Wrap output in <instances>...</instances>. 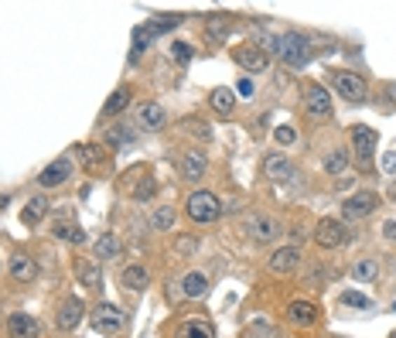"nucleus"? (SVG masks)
<instances>
[{"mask_svg":"<svg viewBox=\"0 0 396 338\" xmlns=\"http://www.w3.org/2000/svg\"><path fill=\"white\" fill-rule=\"evenodd\" d=\"M273 48H277V55H280V62L291 65V69H304L308 58H311V41H308L304 34H297V31L280 34V38L273 41Z\"/></svg>","mask_w":396,"mask_h":338,"instance_id":"obj_1","label":"nucleus"},{"mask_svg":"<svg viewBox=\"0 0 396 338\" xmlns=\"http://www.w3.org/2000/svg\"><path fill=\"white\" fill-rule=\"evenodd\" d=\"M188 215H191V222H198V226L215 222V219L222 215L219 195H212V191H191V195H188Z\"/></svg>","mask_w":396,"mask_h":338,"instance_id":"obj_2","label":"nucleus"},{"mask_svg":"<svg viewBox=\"0 0 396 338\" xmlns=\"http://www.w3.org/2000/svg\"><path fill=\"white\" fill-rule=\"evenodd\" d=\"M315 243L321 246V250H335V246H342V243H348V226H345L342 219H321L315 226Z\"/></svg>","mask_w":396,"mask_h":338,"instance_id":"obj_3","label":"nucleus"},{"mask_svg":"<svg viewBox=\"0 0 396 338\" xmlns=\"http://www.w3.org/2000/svg\"><path fill=\"white\" fill-rule=\"evenodd\" d=\"M89 321H93V328L103 332V335H120V332L127 328V318H123V311H120L116 304H100L96 311L89 314Z\"/></svg>","mask_w":396,"mask_h":338,"instance_id":"obj_4","label":"nucleus"},{"mask_svg":"<svg viewBox=\"0 0 396 338\" xmlns=\"http://www.w3.org/2000/svg\"><path fill=\"white\" fill-rule=\"evenodd\" d=\"M376 208H379V195H376V191H355L342 205V215L352 219V222H359V219H369Z\"/></svg>","mask_w":396,"mask_h":338,"instance_id":"obj_5","label":"nucleus"},{"mask_svg":"<svg viewBox=\"0 0 396 338\" xmlns=\"http://www.w3.org/2000/svg\"><path fill=\"white\" fill-rule=\"evenodd\" d=\"M69 178H72V157H55L52 164H45L38 171V184L41 188H62Z\"/></svg>","mask_w":396,"mask_h":338,"instance_id":"obj_6","label":"nucleus"},{"mask_svg":"<svg viewBox=\"0 0 396 338\" xmlns=\"http://www.w3.org/2000/svg\"><path fill=\"white\" fill-rule=\"evenodd\" d=\"M335 93L342 96V100H348V103H362L366 100V82H362V76H355V72H335Z\"/></svg>","mask_w":396,"mask_h":338,"instance_id":"obj_7","label":"nucleus"},{"mask_svg":"<svg viewBox=\"0 0 396 338\" xmlns=\"http://www.w3.org/2000/svg\"><path fill=\"white\" fill-rule=\"evenodd\" d=\"M304 106H308V116H315V120H328V116H332V96H328L325 86H318V82H308V89H304Z\"/></svg>","mask_w":396,"mask_h":338,"instance_id":"obj_8","label":"nucleus"},{"mask_svg":"<svg viewBox=\"0 0 396 338\" xmlns=\"http://www.w3.org/2000/svg\"><path fill=\"white\" fill-rule=\"evenodd\" d=\"M233 58H236L239 69H246V72H253V76L270 69V55H266L260 45H246V48H236V52H233Z\"/></svg>","mask_w":396,"mask_h":338,"instance_id":"obj_9","label":"nucleus"},{"mask_svg":"<svg viewBox=\"0 0 396 338\" xmlns=\"http://www.w3.org/2000/svg\"><path fill=\"white\" fill-rule=\"evenodd\" d=\"M246 233L253 236L257 243H273V239L280 236V222L270 219V215H253V219L246 222Z\"/></svg>","mask_w":396,"mask_h":338,"instance_id":"obj_10","label":"nucleus"},{"mask_svg":"<svg viewBox=\"0 0 396 338\" xmlns=\"http://www.w3.org/2000/svg\"><path fill=\"white\" fill-rule=\"evenodd\" d=\"M297 263H301V253L294 250V246H280V250H273L270 253V260H266V266L273 270V273H294L297 270Z\"/></svg>","mask_w":396,"mask_h":338,"instance_id":"obj_11","label":"nucleus"},{"mask_svg":"<svg viewBox=\"0 0 396 338\" xmlns=\"http://www.w3.org/2000/svg\"><path fill=\"white\" fill-rule=\"evenodd\" d=\"M82 314H86V308H82L79 297H65L62 308H58V314H55V321H58L62 332H72V328L82 321Z\"/></svg>","mask_w":396,"mask_h":338,"instance_id":"obj_12","label":"nucleus"},{"mask_svg":"<svg viewBox=\"0 0 396 338\" xmlns=\"http://www.w3.org/2000/svg\"><path fill=\"white\" fill-rule=\"evenodd\" d=\"M264 175L270 178V182L284 184V182H291V178H294V168H291V161H287L284 154H266Z\"/></svg>","mask_w":396,"mask_h":338,"instance_id":"obj_13","label":"nucleus"},{"mask_svg":"<svg viewBox=\"0 0 396 338\" xmlns=\"http://www.w3.org/2000/svg\"><path fill=\"white\" fill-rule=\"evenodd\" d=\"M287 321H291L294 328H311L318 321V308L311 301H291L287 304Z\"/></svg>","mask_w":396,"mask_h":338,"instance_id":"obj_14","label":"nucleus"},{"mask_svg":"<svg viewBox=\"0 0 396 338\" xmlns=\"http://www.w3.org/2000/svg\"><path fill=\"white\" fill-rule=\"evenodd\" d=\"M137 120H140L144 130H161V127L168 123V113H164V106L161 103H144L140 106V113H137Z\"/></svg>","mask_w":396,"mask_h":338,"instance_id":"obj_15","label":"nucleus"},{"mask_svg":"<svg viewBox=\"0 0 396 338\" xmlns=\"http://www.w3.org/2000/svg\"><path fill=\"white\" fill-rule=\"evenodd\" d=\"M205 168H209V161H205L202 151H188L182 157V178H188V182H198L205 175Z\"/></svg>","mask_w":396,"mask_h":338,"instance_id":"obj_16","label":"nucleus"},{"mask_svg":"<svg viewBox=\"0 0 396 338\" xmlns=\"http://www.w3.org/2000/svg\"><path fill=\"white\" fill-rule=\"evenodd\" d=\"M11 277L18 280V284H31L34 277H38V263L25 257V253H18L14 260H11Z\"/></svg>","mask_w":396,"mask_h":338,"instance_id":"obj_17","label":"nucleus"},{"mask_svg":"<svg viewBox=\"0 0 396 338\" xmlns=\"http://www.w3.org/2000/svg\"><path fill=\"white\" fill-rule=\"evenodd\" d=\"M7 332H11V338H38V321L31 314H11Z\"/></svg>","mask_w":396,"mask_h":338,"instance_id":"obj_18","label":"nucleus"},{"mask_svg":"<svg viewBox=\"0 0 396 338\" xmlns=\"http://www.w3.org/2000/svg\"><path fill=\"white\" fill-rule=\"evenodd\" d=\"M182 294H185L188 301L205 297V294H209V277H205V273H198V270H191L185 280H182Z\"/></svg>","mask_w":396,"mask_h":338,"instance_id":"obj_19","label":"nucleus"},{"mask_svg":"<svg viewBox=\"0 0 396 338\" xmlns=\"http://www.w3.org/2000/svg\"><path fill=\"white\" fill-rule=\"evenodd\" d=\"M352 144H355L359 157H372L376 144H379V133L372 130V127H355V130H352Z\"/></svg>","mask_w":396,"mask_h":338,"instance_id":"obj_20","label":"nucleus"},{"mask_svg":"<svg viewBox=\"0 0 396 338\" xmlns=\"http://www.w3.org/2000/svg\"><path fill=\"white\" fill-rule=\"evenodd\" d=\"M45 215H48V198H45V195H34L25 205V212H21V222H25V226H38Z\"/></svg>","mask_w":396,"mask_h":338,"instance_id":"obj_21","label":"nucleus"},{"mask_svg":"<svg viewBox=\"0 0 396 338\" xmlns=\"http://www.w3.org/2000/svg\"><path fill=\"white\" fill-rule=\"evenodd\" d=\"M236 93H233V89H226V86H222V89H215V93H212L209 96V103H212V109H215V113H219V116H229V113H233V109H236Z\"/></svg>","mask_w":396,"mask_h":338,"instance_id":"obj_22","label":"nucleus"},{"mask_svg":"<svg viewBox=\"0 0 396 338\" xmlns=\"http://www.w3.org/2000/svg\"><path fill=\"white\" fill-rule=\"evenodd\" d=\"M76 273H79V280L86 287H93V290H100V287H103V273H100V263L96 260H79L76 263Z\"/></svg>","mask_w":396,"mask_h":338,"instance_id":"obj_23","label":"nucleus"},{"mask_svg":"<svg viewBox=\"0 0 396 338\" xmlns=\"http://www.w3.org/2000/svg\"><path fill=\"white\" fill-rule=\"evenodd\" d=\"M96 260H113V257H120V239H116V233H103L100 239H96Z\"/></svg>","mask_w":396,"mask_h":338,"instance_id":"obj_24","label":"nucleus"},{"mask_svg":"<svg viewBox=\"0 0 396 338\" xmlns=\"http://www.w3.org/2000/svg\"><path fill=\"white\" fill-rule=\"evenodd\" d=\"M55 239H65V243H72V246H86V233H82L76 222H55Z\"/></svg>","mask_w":396,"mask_h":338,"instance_id":"obj_25","label":"nucleus"},{"mask_svg":"<svg viewBox=\"0 0 396 338\" xmlns=\"http://www.w3.org/2000/svg\"><path fill=\"white\" fill-rule=\"evenodd\" d=\"M130 96H133V89L130 86H120L109 100H106V106H103V113L106 116H113V113H123L127 106H130Z\"/></svg>","mask_w":396,"mask_h":338,"instance_id":"obj_26","label":"nucleus"},{"mask_svg":"<svg viewBox=\"0 0 396 338\" xmlns=\"http://www.w3.org/2000/svg\"><path fill=\"white\" fill-rule=\"evenodd\" d=\"M229 27H233V21H229L226 14H212L209 21H205V34H209L212 41H226Z\"/></svg>","mask_w":396,"mask_h":338,"instance_id":"obj_27","label":"nucleus"},{"mask_svg":"<svg viewBox=\"0 0 396 338\" xmlns=\"http://www.w3.org/2000/svg\"><path fill=\"white\" fill-rule=\"evenodd\" d=\"M147 284H151V273H147L144 266H127V270H123V287H127V290H144Z\"/></svg>","mask_w":396,"mask_h":338,"instance_id":"obj_28","label":"nucleus"},{"mask_svg":"<svg viewBox=\"0 0 396 338\" xmlns=\"http://www.w3.org/2000/svg\"><path fill=\"white\" fill-rule=\"evenodd\" d=\"M345 164H348V154H345V151H339V147H335V151H328V154H325V161H321L325 175H342Z\"/></svg>","mask_w":396,"mask_h":338,"instance_id":"obj_29","label":"nucleus"},{"mask_svg":"<svg viewBox=\"0 0 396 338\" xmlns=\"http://www.w3.org/2000/svg\"><path fill=\"white\" fill-rule=\"evenodd\" d=\"M182 338H215V328L209 321H188L182 328Z\"/></svg>","mask_w":396,"mask_h":338,"instance_id":"obj_30","label":"nucleus"},{"mask_svg":"<svg viewBox=\"0 0 396 338\" xmlns=\"http://www.w3.org/2000/svg\"><path fill=\"white\" fill-rule=\"evenodd\" d=\"M352 277H355V280H366V284H369V280H376V277H379V266H376L372 260H359L355 266H352Z\"/></svg>","mask_w":396,"mask_h":338,"instance_id":"obj_31","label":"nucleus"},{"mask_svg":"<svg viewBox=\"0 0 396 338\" xmlns=\"http://www.w3.org/2000/svg\"><path fill=\"white\" fill-rule=\"evenodd\" d=\"M82 161H86V168H103L106 164V154L103 147H96V144H89V147H79Z\"/></svg>","mask_w":396,"mask_h":338,"instance_id":"obj_32","label":"nucleus"},{"mask_svg":"<svg viewBox=\"0 0 396 338\" xmlns=\"http://www.w3.org/2000/svg\"><path fill=\"white\" fill-rule=\"evenodd\" d=\"M342 304H348V308H359V311H369V308H372V301L366 297V294H359V290H345Z\"/></svg>","mask_w":396,"mask_h":338,"instance_id":"obj_33","label":"nucleus"},{"mask_svg":"<svg viewBox=\"0 0 396 338\" xmlns=\"http://www.w3.org/2000/svg\"><path fill=\"white\" fill-rule=\"evenodd\" d=\"M175 226V208L171 205H161L154 212V229H171Z\"/></svg>","mask_w":396,"mask_h":338,"instance_id":"obj_34","label":"nucleus"},{"mask_svg":"<svg viewBox=\"0 0 396 338\" xmlns=\"http://www.w3.org/2000/svg\"><path fill=\"white\" fill-rule=\"evenodd\" d=\"M273 140H277L280 147H291L294 140H297V133H294V127H277V130H273Z\"/></svg>","mask_w":396,"mask_h":338,"instance_id":"obj_35","label":"nucleus"},{"mask_svg":"<svg viewBox=\"0 0 396 338\" xmlns=\"http://www.w3.org/2000/svg\"><path fill=\"white\" fill-rule=\"evenodd\" d=\"M171 55H175V58H178L182 65H188L195 52H191V45H185V41H175V45H171Z\"/></svg>","mask_w":396,"mask_h":338,"instance_id":"obj_36","label":"nucleus"},{"mask_svg":"<svg viewBox=\"0 0 396 338\" xmlns=\"http://www.w3.org/2000/svg\"><path fill=\"white\" fill-rule=\"evenodd\" d=\"M379 168H383L386 175H396V151H386L383 161H379Z\"/></svg>","mask_w":396,"mask_h":338,"instance_id":"obj_37","label":"nucleus"},{"mask_svg":"<svg viewBox=\"0 0 396 338\" xmlns=\"http://www.w3.org/2000/svg\"><path fill=\"white\" fill-rule=\"evenodd\" d=\"M188 123H191V130L198 133L202 140H209V137H212V130H209V123H205V120H188Z\"/></svg>","mask_w":396,"mask_h":338,"instance_id":"obj_38","label":"nucleus"},{"mask_svg":"<svg viewBox=\"0 0 396 338\" xmlns=\"http://www.w3.org/2000/svg\"><path fill=\"white\" fill-rule=\"evenodd\" d=\"M236 93H239V96H253V79H239Z\"/></svg>","mask_w":396,"mask_h":338,"instance_id":"obj_39","label":"nucleus"},{"mask_svg":"<svg viewBox=\"0 0 396 338\" xmlns=\"http://www.w3.org/2000/svg\"><path fill=\"white\" fill-rule=\"evenodd\" d=\"M133 195H137V198H151V195H154V182L140 184V188H137V191H133Z\"/></svg>","mask_w":396,"mask_h":338,"instance_id":"obj_40","label":"nucleus"},{"mask_svg":"<svg viewBox=\"0 0 396 338\" xmlns=\"http://www.w3.org/2000/svg\"><path fill=\"white\" fill-rule=\"evenodd\" d=\"M383 236H386V239H393V243H396V222H383Z\"/></svg>","mask_w":396,"mask_h":338,"instance_id":"obj_41","label":"nucleus"},{"mask_svg":"<svg viewBox=\"0 0 396 338\" xmlns=\"http://www.w3.org/2000/svg\"><path fill=\"white\" fill-rule=\"evenodd\" d=\"M393 195H396V188H393Z\"/></svg>","mask_w":396,"mask_h":338,"instance_id":"obj_42","label":"nucleus"},{"mask_svg":"<svg viewBox=\"0 0 396 338\" xmlns=\"http://www.w3.org/2000/svg\"><path fill=\"white\" fill-rule=\"evenodd\" d=\"M393 338H396V335H393Z\"/></svg>","mask_w":396,"mask_h":338,"instance_id":"obj_43","label":"nucleus"}]
</instances>
